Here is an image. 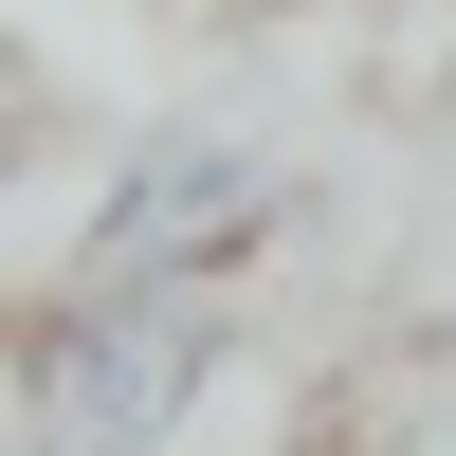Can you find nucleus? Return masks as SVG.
<instances>
[{
  "label": "nucleus",
  "instance_id": "f257e3e1",
  "mask_svg": "<svg viewBox=\"0 0 456 456\" xmlns=\"http://www.w3.org/2000/svg\"><path fill=\"white\" fill-rule=\"evenodd\" d=\"M201 365H219V329L183 292H73L19 347V420H37V456H146L201 402Z\"/></svg>",
  "mask_w": 456,
  "mask_h": 456
},
{
  "label": "nucleus",
  "instance_id": "f03ea898",
  "mask_svg": "<svg viewBox=\"0 0 456 456\" xmlns=\"http://www.w3.org/2000/svg\"><path fill=\"white\" fill-rule=\"evenodd\" d=\"M256 165L219 128H146L128 146V183H110V219H92V292H183V274H219V256H256Z\"/></svg>",
  "mask_w": 456,
  "mask_h": 456
}]
</instances>
